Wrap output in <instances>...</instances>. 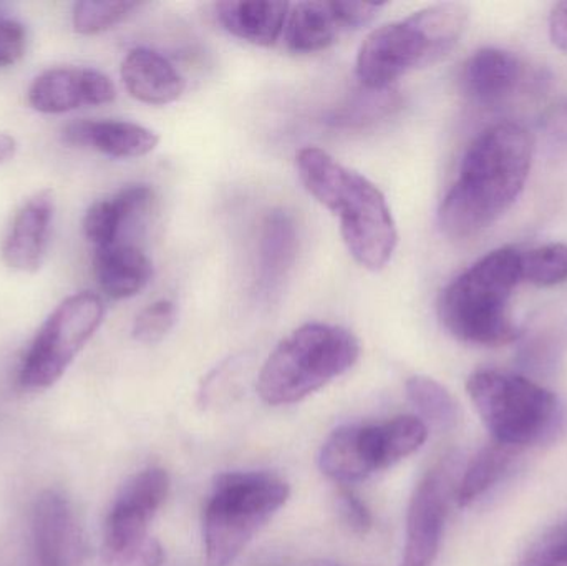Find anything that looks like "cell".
Wrapping results in <instances>:
<instances>
[{
    "label": "cell",
    "mask_w": 567,
    "mask_h": 566,
    "mask_svg": "<svg viewBox=\"0 0 567 566\" xmlns=\"http://www.w3.org/2000/svg\"><path fill=\"white\" fill-rule=\"evenodd\" d=\"M535 140L516 123H499L473 140L440 206V228L468 239L495 225L522 195L532 172Z\"/></svg>",
    "instance_id": "cell-1"
},
{
    "label": "cell",
    "mask_w": 567,
    "mask_h": 566,
    "mask_svg": "<svg viewBox=\"0 0 567 566\" xmlns=\"http://www.w3.org/2000/svg\"><path fill=\"white\" fill-rule=\"evenodd\" d=\"M519 281L522 255L512 248L496 249L443 289L440 321L468 344H509L518 336L509 302Z\"/></svg>",
    "instance_id": "cell-2"
},
{
    "label": "cell",
    "mask_w": 567,
    "mask_h": 566,
    "mask_svg": "<svg viewBox=\"0 0 567 566\" xmlns=\"http://www.w3.org/2000/svg\"><path fill=\"white\" fill-rule=\"evenodd\" d=\"M468 17L462 3H436L372 30L357 53V79L363 89H390L410 70L439 62L462 39Z\"/></svg>",
    "instance_id": "cell-3"
},
{
    "label": "cell",
    "mask_w": 567,
    "mask_h": 566,
    "mask_svg": "<svg viewBox=\"0 0 567 566\" xmlns=\"http://www.w3.org/2000/svg\"><path fill=\"white\" fill-rule=\"evenodd\" d=\"M359 356V339L349 329L323 322L300 326L262 366L258 394L269 405L296 404L346 374Z\"/></svg>",
    "instance_id": "cell-4"
},
{
    "label": "cell",
    "mask_w": 567,
    "mask_h": 566,
    "mask_svg": "<svg viewBox=\"0 0 567 566\" xmlns=\"http://www.w3.org/2000/svg\"><path fill=\"white\" fill-rule=\"evenodd\" d=\"M289 494V485L269 472H228L216 477L203 518L206 565L235 564Z\"/></svg>",
    "instance_id": "cell-5"
},
{
    "label": "cell",
    "mask_w": 567,
    "mask_h": 566,
    "mask_svg": "<svg viewBox=\"0 0 567 566\" xmlns=\"http://www.w3.org/2000/svg\"><path fill=\"white\" fill-rule=\"evenodd\" d=\"M310 195L339 216L340 235L352 258L382 271L399 245V233L383 193L365 176L336 162L319 176Z\"/></svg>",
    "instance_id": "cell-6"
},
{
    "label": "cell",
    "mask_w": 567,
    "mask_h": 566,
    "mask_svg": "<svg viewBox=\"0 0 567 566\" xmlns=\"http://www.w3.org/2000/svg\"><path fill=\"white\" fill-rule=\"evenodd\" d=\"M466 391L498 444L525 447L543 441L558 424V398L529 379L483 369L470 375Z\"/></svg>",
    "instance_id": "cell-7"
},
{
    "label": "cell",
    "mask_w": 567,
    "mask_h": 566,
    "mask_svg": "<svg viewBox=\"0 0 567 566\" xmlns=\"http://www.w3.org/2000/svg\"><path fill=\"white\" fill-rule=\"evenodd\" d=\"M105 318L102 298L83 291L63 299L30 342L19 369L27 391H45L62 379Z\"/></svg>",
    "instance_id": "cell-8"
},
{
    "label": "cell",
    "mask_w": 567,
    "mask_h": 566,
    "mask_svg": "<svg viewBox=\"0 0 567 566\" xmlns=\"http://www.w3.org/2000/svg\"><path fill=\"white\" fill-rule=\"evenodd\" d=\"M169 477L163 469L133 475L116 495L103 528L102 566L135 564L148 541L150 522L165 504Z\"/></svg>",
    "instance_id": "cell-9"
},
{
    "label": "cell",
    "mask_w": 567,
    "mask_h": 566,
    "mask_svg": "<svg viewBox=\"0 0 567 566\" xmlns=\"http://www.w3.org/2000/svg\"><path fill=\"white\" fill-rule=\"evenodd\" d=\"M382 3L309 0L290 6L284 27L287 49L316 53L329 49L342 33L363 29L379 16Z\"/></svg>",
    "instance_id": "cell-10"
},
{
    "label": "cell",
    "mask_w": 567,
    "mask_h": 566,
    "mask_svg": "<svg viewBox=\"0 0 567 566\" xmlns=\"http://www.w3.org/2000/svg\"><path fill=\"white\" fill-rule=\"evenodd\" d=\"M452 461L440 464L416 485L406 515L402 566H432L439 554L452 495Z\"/></svg>",
    "instance_id": "cell-11"
},
{
    "label": "cell",
    "mask_w": 567,
    "mask_h": 566,
    "mask_svg": "<svg viewBox=\"0 0 567 566\" xmlns=\"http://www.w3.org/2000/svg\"><path fill=\"white\" fill-rule=\"evenodd\" d=\"M30 106L40 113L73 112L82 106H99L116 99L109 75L89 66H56L35 76L29 93Z\"/></svg>",
    "instance_id": "cell-12"
},
{
    "label": "cell",
    "mask_w": 567,
    "mask_h": 566,
    "mask_svg": "<svg viewBox=\"0 0 567 566\" xmlns=\"http://www.w3.org/2000/svg\"><path fill=\"white\" fill-rule=\"evenodd\" d=\"M37 566H79L83 541L72 502L59 491H45L33 508Z\"/></svg>",
    "instance_id": "cell-13"
},
{
    "label": "cell",
    "mask_w": 567,
    "mask_h": 566,
    "mask_svg": "<svg viewBox=\"0 0 567 566\" xmlns=\"http://www.w3.org/2000/svg\"><path fill=\"white\" fill-rule=\"evenodd\" d=\"M55 199L52 189L30 196L13 215L0 246L7 268L19 272H37L45 259L52 231Z\"/></svg>",
    "instance_id": "cell-14"
},
{
    "label": "cell",
    "mask_w": 567,
    "mask_h": 566,
    "mask_svg": "<svg viewBox=\"0 0 567 566\" xmlns=\"http://www.w3.org/2000/svg\"><path fill=\"white\" fill-rule=\"evenodd\" d=\"M62 140L69 146L95 150L112 158H140L159 143L153 130L123 120H79L62 130Z\"/></svg>",
    "instance_id": "cell-15"
},
{
    "label": "cell",
    "mask_w": 567,
    "mask_h": 566,
    "mask_svg": "<svg viewBox=\"0 0 567 566\" xmlns=\"http://www.w3.org/2000/svg\"><path fill=\"white\" fill-rule=\"evenodd\" d=\"M523 76L518 56L506 50L486 47L473 53L462 69L463 93L478 105H498L513 95Z\"/></svg>",
    "instance_id": "cell-16"
},
{
    "label": "cell",
    "mask_w": 567,
    "mask_h": 566,
    "mask_svg": "<svg viewBox=\"0 0 567 566\" xmlns=\"http://www.w3.org/2000/svg\"><path fill=\"white\" fill-rule=\"evenodd\" d=\"M120 73L126 92L146 105H168L176 102L186 89L185 79L169 60L145 47L126 53Z\"/></svg>",
    "instance_id": "cell-17"
},
{
    "label": "cell",
    "mask_w": 567,
    "mask_h": 566,
    "mask_svg": "<svg viewBox=\"0 0 567 566\" xmlns=\"http://www.w3.org/2000/svg\"><path fill=\"white\" fill-rule=\"evenodd\" d=\"M155 193L150 185H128L110 198L90 206L83 218V235L96 248L120 243L123 229L133 219L145 215L153 205Z\"/></svg>",
    "instance_id": "cell-18"
},
{
    "label": "cell",
    "mask_w": 567,
    "mask_h": 566,
    "mask_svg": "<svg viewBox=\"0 0 567 566\" xmlns=\"http://www.w3.org/2000/svg\"><path fill=\"white\" fill-rule=\"evenodd\" d=\"M93 275L100 289L112 299H128L140 295L153 276L148 256L128 243H115L96 248Z\"/></svg>",
    "instance_id": "cell-19"
},
{
    "label": "cell",
    "mask_w": 567,
    "mask_h": 566,
    "mask_svg": "<svg viewBox=\"0 0 567 566\" xmlns=\"http://www.w3.org/2000/svg\"><path fill=\"white\" fill-rule=\"evenodd\" d=\"M289 9L290 3L276 0H229L216 3V17L231 35L252 45L271 47L284 32Z\"/></svg>",
    "instance_id": "cell-20"
},
{
    "label": "cell",
    "mask_w": 567,
    "mask_h": 566,
    "mask_svg": "<svg viewBox=\"0 0 567 566\" xmlns=\"http://www.w3.org/2000/svg\"><path fill=\"white\" fill-rule=\"evenodd\" d=\"M297 256V228L292 216L275 209L262 223L259 243V288L272 295L281 288Z\"/></svg>",
    "instance_id": "cell-21"
},
{
    "label": "cell",
    "mask_w": 567,
    "mask_h": 566,
    "mask_svg": "<svg viewBox=\"0 0 567 566\" xmlns=\"http://www.w3.org/2000/svg\"><path fill=\"white\" fill-rule=\"evenodd\" d=\"M319 465L327 477L342 485L369 478L372 472L360 447V425L336 429L320 449Z\"/></svg>",
    "instance_id": "cell-22"
},
{
    "label": "cell",
    "mask_w": 567,
    "mask_h": 566,
    "mask_svg": "<svg viewBox=\"0 0 567 566\" xmlns=\"http://www.w3.org/2000/svg\"><path fill=\"white\" fill-rule=\"evenodd\" d=\"M513 457H515V449L498 444V442L482 449L470 462L468 469L460 482L458 491H456V501H458L460 507H468L482 495H485L493 485L498 484L512 465Z\"/></svg>",
    "instance_id": "cell-23"
},
{
    "label": "cell",
    "mask_w": 567,
    "mask_h": 566,
    "mask_svg": "<svg viewBox=\"0 0 567 566\" xmlns=\"http://www.w3.org/2000/svg\"><path fill=\"white\" fill-rule=\"evenodd\" d=\"M406 395L416 411L435 428L452 429L458 421V402L440 382L415 375L406 382Z\"/></svg>",
    "instance_id": "cell-24"
},
{
    "label": "cell",
    "mask_w": 567,
    "mask_h": 566,
    "mask_svg": "<svg viewBox=\"0 0 567 566\" xmlns=\"http://www.w3.org/2000/svg\"><path fill=\"white\" fill-rule=\"evenodd\" d=\"M399 106L400 99L392 86L380 90L365 89V92H359V95L350 99L349 103L332 112L329 122L340 128H360L392 115Z\"/></svg>",
    "instance_id": "cell-25"
},
{
    "label": "cell",
    "mask_w": 567,
    "mask_h": 566,
    "mask_svg": "<svg viewBox=\"0 0 567 566\" xmlns=\"http://www.w3.org/2000/svg\"><path fill=\"white\" fill-rule=\"evenodd\" d=\"M140 7H142L140 2H125V0H82L73 6V30L82 35L105 32L128 19Z\"/></svg>",
    "instance_id": "cell-26"
},
{
    "label": "cell",
    "mask_w": 567,
    "mask_h": 566,
    "mask_svg": "<svg viewBox=\"0 0 567 566\" xmlns=\"http://www.w3.org/2000/svg\"><path fill=\"white\" fill-rule=\"evenodd\" d=\"M522 279L551 288L567 281V246L549 243L522 255Z\"/></svg>",
    "instance_id": "cell-27"
},
{
    "label": "cell",
    "mask_w": 567,
    "mask_h": 566,
    "mask_svg": "<svg viewBox=\"0 0 567 566\" xmlns=\"http://www.w3.org/2000/svg\"><path fill=\"white\" fill-rule=\"evenodd\" d=\"M176 322L175 302L168 299L146 306L133 322V338L143 344H155L162 341Z\"/></svg>",
    "instance_id": "cell-28"
},
{
    "label": "cell",
    "mask_w": 567,
    "mask_h": 566,
    "mask_svg": "<svg viewBox=\"0 0 567 566\" xmlns=\"http://www.w3.org/2000/svg\"><path fill=\"white\" fill-rule=\"evenodd\" d=\"M518 566H567V524L543 535Z\"/></svg>",
    "instance_id": "cell-29"
},
{
    "label": "cell",
    "mask_w": 567,
    "mask_h": 566,
    "mask_svg": "<svg viewBox=\"0 0 567 566\" xmlns=\"http://www.w3.org/2000/svg\"><path fill=\"white\" fill-rule=\"evenodd\" d=\"M27 29L19 20L0 19V69L16 65L25 55Z\"/></svg>",
    "instance_id": "cell-30"
},
{
    "label": "cell",
    "mask_w": 567,
    "mask_h": 566,
    "mask_svg": "<svg viewBox=\"0 0 567 566\" xmlns=\"http://www.w3.org/2000/svg\"><path fill=\"white\" fill-rule=\"evenodd\" d=\"M337 508H339L340 518L343 524L353 532V534H369L373 525L372 514L367 505L353 494L349 488H342L337 495Z\"/></svg>",
    "instance_id": "cell-31"
},
{
    "label": "cell",
    "mask_w": 567,
    "mask_h": 566,
    "mask_svg": "<svg viewBox=\"0 0 567 566\" xmlns=\"http://www.w3.org/2000/svg\"><path fill=\"white\" fill-rule=\"evenodd\" d=\"M542 128L553 145L567 148V95L546 110Z\"/></svg>",
    "instance_id": "cell-32"
},
{
    "label": "cell",
    "mask_w": 567,
    "mask_h": 566,
    "mask_svg": "<svg viewBox=\"0 0 567 566\" xmlns=\"http://www.w3.org/2000/svg\"><path fill=\"white\" fill-rule=\"evenodd\" d=\"M549 37L561 52L567 53V2L553 7L549 16Z\"/></svg>",
    "instance_id": "cell-33"
},
{
    "label": "cell",
    "mask_w": 567,
    "mask_h": 566,
    "mask_svg": "<svg viewBox=\"0 0 567 566\" xmlns=\"http://www.w3.org/2000/svg\"><path fill=\"white\" fill-rule=\"evenodd\" d=\"M163 562H165V552H163L162 544L148 538L143 545L135 564L138 566H163Z\"/></svg>",
    "instance_id": "cell-34"
},
{
    "label": "cell",
    "mask_w": 567,
    "mask_h": 566,
    "mask_svg": "<svg viewBox=\"0 0 567 566\" xmlns=\"http://www.w3.org/2000/svg\"><path fill=\"white\" fill-rule=\"evenodd\" d=\"M17 148H19L17 140L9 133L0 132V165L10 162L16 156Z\"/></svg>",
    "instance_id": "cell-35"
},
{
    "label": "cell",
    "mask_w": 567,
    "mask_h": 566,
    "mask_svg": "<svg viewBox=\"0 0 567 566\" xmlns=\"http://www.w3.org/2000/svg\"><path fill=\"white\" fill-rule=\"evenodd\" d=\"M319 566H336V565L322 564V565H319Z\"/></svg>",
    "instance_id": "cell-36"
}]
</instances>
